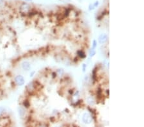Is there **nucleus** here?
<instances>
[{
    "mask_svg": "<svg viewBox=\"0 0 144 127\" xmlns=\"http://www.w3.org/2000/svg\"><path fill=\"white\" fill-rule=\"evenodd\" d=\"M24 1H31L32 0H24Z\"/></svg>",
    "mask_w": 144,
    "mask_h": 127,
    "instance_id": "nucleus-14",
    "label": "nucleus"
},
{
    "mask_svg": "<svg viewBox=\"0 0 144 127\" xmlns=\"http://www.w3.org/2000/svg\"><path fill=\"white\" fill-rule=\"evenodd\" d=\"M78 53L79 56V57H81V58H84V57H85V54L83 53V52H81V51H79V52H78Z\"/></svg>",
    "mask_w": 144,
    "mask_h": 127,
    "instance_id": "nucleus-9",
    "label": "nucleus"
},
{
    "mask_svg": "<svg viewBox=\"0 0 144 127\" xmlns=\"http://www.w3.org/2000/svg\"><path fill=\"white\" fill-rule=\"evenodd\" d=\"M4 0H0V7H2V6L4 5Z\"/></svg>",
    "mask_w": 144,
    "mask_h": 127,
    "instance_id": "nucleus-12",
    "label": "nucleus"
},
{
    "mask_svg": "<svg viewBox=\"0 0 144 127\" xmlns=\"http://www.w3.org/2000/svg\"><path fill=\"white\" fill-rule=\"evenodd\" d=\"M30 9H31V7L29 4L26 3H22L20 5V10L22 13H28Z\"/></svg>",
    "mask_w": 144,
    "mask_h": 127,
    "instance_id": "nucleus-1",
    "label": "nucleus"
},
{
    "mask_svg": "<svg viewBox=\"0 0 144 127\" xmlns=\"http://www.w3.org/2000/svg\"><path fill=\"white\" fill-rule=\"evenodd\" d=\"M108 41V37L106 34H101L99 37V42L100 44H104Z\"/></svg>",
    "mask_w": 144,
    "mask_h": 127,
    "instance_id": "nucleus-5",
    "label": "nucleus"
},
{
    "mask_svg": "<svg viewBox=\"0 0 144 127\" xmlns=\"http://www.w3.org/2000/svg\"><path fill=\"white\" fill-rule=\"evenodd\" d=\"M87 101L88 103H89L90 105H94V103H95L94 100V99L92 98V97H88V98H87Z\"/></svg>",
    "mask_w": 144,
    "mask_h": 127,
    "instance_id": "nucleus-6",
    "label": "nucleus"
},
{
    "mask_svg": "<svg viewBox=\"0 0 144 127\" xmlns=\"http://www.w3.org/2000/svg\"><path fill=\"white\" fill-rule=\"evenodd\" d=\"M21 66H22V68L23 69V70L26 71H28L30 70L31 69V66H30V64H29L28 62L27 61H24L21 64Z\"/></svg>",
    "mask_w": 144,
    "mask_h": 127,
    "instance_id": "nucleus-4",
    "label": "nucleus"
},
{
    "mask_svg": "<svg viewBox=\"0 0 144 127\" xmlns=\"http://www.w3.org/2000/svg\"><path fill=\"white\" fill-rule=\"evenodd\" d=\"M96 46H97L96 41H94V42H93V48H92V49H94V50H95V48H96Z\"/></svg>",
    "mask_w": 144,
    "mask_h": 127,
    "instance_id": "nucleus-11",
    "label": "nucleus"
},
{
    "mask_svg": "<svg viewBox=\"0 0 144 127\" xmlns=\"http://www.w3.org/2000/svg\"><path fill=\"white\" fill-rule=\"evenodd\" d=\"M94 55H95V51L94 49H92L90 51V57H93L94 56Z\"/></svg>",
    "mask_w": 144,
    "mask_h": 127,
    "instance_id": "nucleus-8",
    "label": "nucleus"
},
{
    "mask_svg": "<svg viewBox=\"0 0 144 127\" xmlns=\"http://www.w3.org/2000/svg\"><path fill=\"white\" fill-rule=\"evenodd\" d=\"M19 114L20 116L23 117V116H24V114H25L24 109H22V108H19Z\"/></svg>",
    "mask_w": 144,
    "mask_h": 127,
    "instance_id": "nucleus-7",
    "label": "nucleus"
},
{
    "mask_svg": "<svg viewBox=\"0 0 144 127\" xmlns=\"http://www.w3.org/2000/svg\"><path fill=\"white\" fill-rule=\"evenodd\" d=\"M15 82L18 86H21L24 83V78L21 75H17L15 78Z\"/></svg>",
    "mask_w": 144,
    "mask_h": 127,
    "instance_id": "nucleus-2",
    "label": "nucleus"
},
{
    "mask_svg": "<svg viewBox=\"0 0 144 127\" xmlns=\"http://www.w3.org/2000/svg\"><path fill=\"white\" fill-rule=\"evenodd\" d=\"M83 121L85 123L90 124L92 121V118L88 113H85L83 116Z\"/></svg>",
    "mask_w": 144,
    "mask_h": 127,
    "instance_id": "nucleus-3",
    "label": "nucleus"
},
{
    "mask_svg": "<svg viewBox=\"0 0 144 127\" xmlns=\"http://www.w3.org/2000/svg\"><path fill=\"white\" fill-rule=\"evenodd\" d=\"M4 112H5V109L3 107H0V116H1L2 114L4 113Z\"/></svg>",
    "mask_w": 144,
    "mask_h": 127,
    "instance_id": "nucleus-10",
    "label": "nucleus"
},
{
    "mask_svg": "<svg viewBox=\"0 0 144 127\" xmlns=\"http://www.w3.org/2000/svg\"><path fill=\"white\" fill-rule=\"evenodd\" d=\"M24 105H26V107H28V106H29V104H28V103L27 102H26H26H24Z\"/></svg>",
    "mask_w": 144,
    "mask_h": 127,
    "instance_id": "nucleus-13",
    "label": "nucleus"
}]
</instances>
